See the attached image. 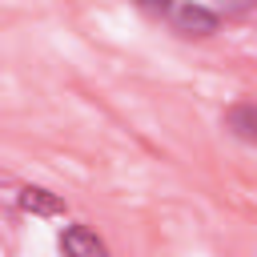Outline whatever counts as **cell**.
Here are the masks:
<instances>
[{
    "label": "cell",
    "instance_id": "obj_1",
    "mask_svg": "<svg viewBox=\"0 0 257 257\" xmlns=\"http://www.w3.org/2000/svg\"><path fill=\"white\" fill-rule=\"evenodd\" d=\"M173 20V32L177 36H197V40H205V36H213L217 32V24H221V12L213 8V4H197V0H185V4H177V12L169 16Z\"/></svg>",
    "mask_w": 257,
    "mask_h": 257
},
{
    "label": "cell",
    "instance_id": "obj_2",
    "mask_svg": "<svg viewBox=\"0 0 257 257\" xmlns=\"http://www.w3.org/2000/svg\"><path fill=\"white\" fill-rule=\"evenodd\" d=\"M56 245H60V257H112L108 245L100 241V233L88 229V225H80V221L64 225L60 237H56Z\"/></svg>",
    "mask_w": 257,
    "mask_h": 257
},
{
    "label": "cell",
    "instance_id": "obj_3",
    "mask_svg": "<svg viewBox=\"0 0 257 257\" xmlns=\"http://www.w3.org/2000/svg\"><path fill=\"white\" fill-rule=\"evenodd\" d=\"M221 124H225V133L237 137L241 145H253V149H257V100H237V104H229L225 116H221Z\"/></svg>",
    "mask_w": 257,
    "mask_h": 257
},
{
    "label": "cell",
    "instance_id": "obj_4",
    "mask_svg": "<svg viewBox=\"0 0 257 257\" xmlns=\"http://www.w3.org/2000/svg\"><path fill=\"white\" fill-rule=\"evenodd\" d=\"M16 205L32 217H64V201L56 193H48L44 185H20L16 189Z\"/></svg>",
    "mask_w": 257,
    "mask_h": 257
},
{
    "label": "cell",
    "instance_id": "obj_5",
    "mask_svg": "<svg viewBox=\"0 0 257 257\" xmlns=\"http://www.w3.org/2000/svg\"><path fill=\"white\" fill-rule=\"evenodd\" d=\"M133 4L149 16H173L177 12V0H133Z\"/></svg>",
    "mask_w": 257,
    "mask_h": 257
},
{
    "label": "cell",
    "instance_id": "obj_6",
    "mask_svg": "<svg viewBox=\"0 0 257 257\" xmlns=\"http://www.w3.org/2000/svg\"><path fill=\"white\" fill-rule=\"evenodd\" d=\"M213 8L225 12V16H245V12L257 8V0H213Z\"/></svg>",
    "mask_w": 257,
    "mask_h": 257
}]
</instances>
